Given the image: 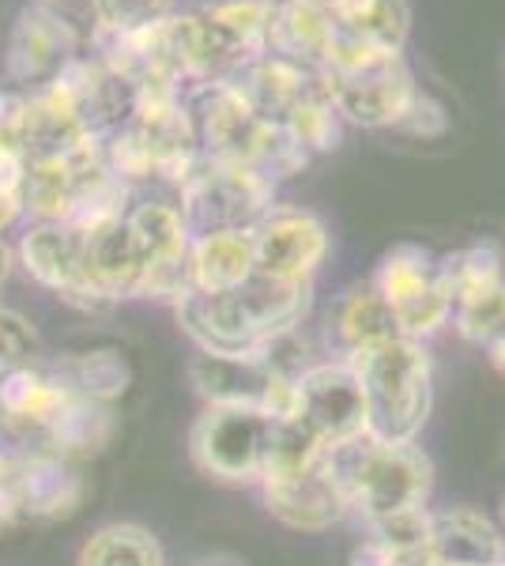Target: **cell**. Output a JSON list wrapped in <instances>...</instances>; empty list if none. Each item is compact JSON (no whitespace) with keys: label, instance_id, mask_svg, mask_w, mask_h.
Segmentation results:
<instances>
[{"label":"cell","instance_id":"1","mask_svg":"<svg viewBox=\"0 0 505 566\" xmlns=\"http://www.w3.org/2000/svg\"><path fill=\"white\" fill-rule=\"evenodd\" d=\"M309 310V283L250 276L234 291H192L178 303L181 328L215 355H253L275 333L298 328Z\"/></svg>","mask_w":505,"mask_h":566},{"label":"cell","instance_id":"2","mask_svg":"<svg viewBox=\"0 0 505 566\" xmlns=\"http://www.w3.org/2000/svg\"><path fill=\"white\" fill-rule=\"evenodd\" d=\"M272 0H211L178 8L162 31L186 91L227 84L269 53Z\"/></svg>","mask_w":505,"mask_h":566},{"label":"cell","instance_id":"3","mask_svg":"<svg viewBox=\"0 0 505 566\" xmlns=\"http://www.w3.org/2000/svg\"><path fill=\"white\" fill-rule=\"evenodd\" d=\"M189 109L197 122L200 151L211 159L238 163L280 181L298 175L309 155L291 140V133L272 117H261L231 84H211L189 91Z\"/></svg>","mask_w":505,"mask_h":566},{"label":"cell","instance_id":"4","mask_svg":"<svg viewBox=\"0 0 505 566\" xmlns=\"http://www.w3.org/2000/svg\"><path fill=\"white\" fill-rule=\"evenodd\" d=\"M320 80L344 125H358V129H400L419 98V84L403 53L370 50L344 34L328 65L320 69Z\"/></svg>","mask_w":505,"mask_h":566},{"label":"cell","instance_id":"5","mask_svg":"<svg viewBox=\"0 0 505 566\" xmlns=\"http://www.w3.org/2000/svg\"><path fill=\"white\" fill-rule=\"evenodd\" d=\"M366 392L370 434L385 442H415L430 412V355L419 340L389 336L347 355Z\"/></svg>","mask_w":505,"mask_h":566},{"label":"cell","instance_id":"6","mask_svg":"<svg viewBox=\"0 0 505 566\" xmlns=\"http://www.w3.org/2000/svg\"><path fill=\"white\" fill-rule=\"evenodd\" d=\"M333 464L351 510L366 522L415 510L430 495V461L415 450V442H385L366 434L344 450H333Z\"/></svg>","mask_w":505,"mask_h":566},{"label":"cell","instance_id":"7","mask_svg":"<svg viewBox=\"0 0 505 566\" xmlns=\"http://www.w3.org/2000/svg\"><path fill=\"white\" fill-rule=\"evenodd\" d=\"M178 208L192 234L204 231H253L261 216L275 208V181L238 163L200 159L178 181Z\"/></svg>","mask_w":505,"mask_h":566},{"label":"cell","instance_id":"8","mask_svg":"<svg viewBox=\"0 0 505 566\" xmlns=\"http://www.w3.org/2000/svg\"><path fill=\"white\" fill-rule=\"evenodd\" d=\"M370 283L392 310L397 333L408 340L422 344L453 322V295L442 276V261L419 245H397L385 253Z\"/></svg>","mask_w":505,"mask_h":566},{"label":"cell","instance_id":"9","mask_svg":"<svg viewBox=\"0 0 505 566\" xmlns=\"http://www.w3.org/2000/svg\"><path fill=\"white\" fill-rule=\"evenodd\" d=\"M269 416L245 405H208L192 427V461L227 483H261Z\"/></svg>","mask_w":505,"mask_h":566},{"label":"cell","instance_id":"10","mask_svg":"<svg viewBox=\"0 0 505 566\" xmlns=\"http://www.w3.org/2000/svg\"><path fill=\"white\" fill-rule=\"evenodd\" d=\"M298 416L306 419L325 442V450H344L370 434V412H366V392L358 386L347 359L314 363L298 378Z\"/></svg>","mask_w":505,"mask_h":566},{"label":"cell","instance_id":"11","mask_svg":"<svg viewBox=\"0 0 505 566\" xmlns=\"http://www.w3.org/2000/svg\"><path fill=\"white\" fill-rule=\"evenodd\" d=\"M256 272L283 283H314L317 269L328 258V227L314 212L275 205L253 227Z\"/></svg>","mask_w":505,"mask_h":566},{"label":"cell","instance_id":"12","mask_svg":"<svg viewBox=\"0 0 505 566\" xmlns=\"http://www.w3.org/2000/svg\"><path fill=\"white\" fill-rule=\"evenodd\" d=\"M80 57V31L72 20H64L57 8L31 4L20 12L8 39V76L27 87H45Z\"/></svg>","mask_w":505,"mask_h":566},{"label":"cell","instance_id":"13","mask_svg":"<svg viewBox=\"0 0 505 566\" xmlns=\"http://www.w3.org/2000/svg\"><path fill=\"white\" fill-rule=\"evenodd\" d=\"M80 234H84V276L91 298L98 306L140 298L144 280H148V261H144V250L128 219H98V223L80 227Z\"/></svg>","mask_w":505,"mask_h":566},{"label":"cell","instance_id":"14","mask_svg":"<svg viewBox=\"0 0 505 566\" xmlns=\"http://www.w3.org/2000/svg\"><path fill=\"white\" fill-rule=\"evenodd\" d=\"M264 502L283 525L302 528V533H320V528H333L351 514V502L344 495V483L336 476L333 453H325L314 469L298 472L287 480H269L261 483Z\"/></svg>","mask_w":505,"mask_h":566},{"label":"cell","instance_id":"15","mask_svg":"<svg viewBox=\"0 0 505 566\" xmlns=\"http://www.w3.org/2000/svg\"><path fill=\"white\" fill-rule=\"evenodd\" d=\"M339 42L333 0H272L269 53L320 72Z\"/></svg>","mask_w":505,"mask_h":566},{"label":"cell","instance_id":"16","mask_svg":"<svg viewBox=\"0 0 505 566\" xmlns=\"http://www.w3.org/2000/svg\"><path fill=\"white\" fill-rule=\"evenodd\" d=\"M20 258L34 280L80 306H98L84 276V234L72 223H39L23 234Z\"/></svg>","mask_w":505,"mask_h":566},{"label":"cell","instance_id":"17","mask_svg":"<svg viewBox=\"0 0 505 566\" xmlns=\"http://www.w3.org/2000/svg\"><path fill=\"white\" fill-rule=\"evenodd\" d=\"M238 95L250 103L261 117H272V122L283 125V117L295 109L302 98H309L314 91L325 87L320 72L298 65V61H287L280 53H261L256 61H250L234 80H227Z\"/></svg>","mask_w":505,"mask_h":566},{"label":"cell","instance_id":"18","mask_svg":"<svg viewBox=\"0 0 505 566\" xmlns=\"http://www.w3.org/2000/svg\"><path fill=\"white\" fill-rule=\"evenodd\" d=\"M192 291H234L256 276L253 231H204L189 245Z\"/></svg>","mask_w":505,"mask_h":566},{"label":"cell","instance_id":"19","mask_svg":"<svg viewBox=\"0 0 505 566\" xmlns=\"http://www.w3.org/2000/svg\"><path fill=\"white\" fill-rule=\"evenodd\" d=\"M430 555L438 566H491L505 559V541L475 510H445L430 525Z\"/></svg>","mask_w":505,"mask_h":566},{"label":"cell","instance_id":"20","mask_svg":"<svg viewBox=\"0 0 505 566\" xmlns=\"http://www.w3.org/2000/svg\"><path fill=\"white\" fill-rule=\"evenodd\" d=\"M192 381L208 405H245L261 408L264 389L272 386V374L253 355H215L200 352L192 359Z\"/></svg>","mask_w":505,"mask_h":566},{"label":"cell","instance_id":"21","mask_svg":"<svg viewBox=\"0 0 505 566\" xmlns=\"http://www.w3.org/2000/svg\"><path fill=\"white\" fill-rule=\"evenodd\" d=\"M333 15L344 39L362 42L370 50L403 53L411 34L408 0H333Z\"/></svg>","mask_w":505,"mask_h":566},{"label":"cell","instance_id":"22","mask_svg":"<svg viewBox=\"0 0 505 566\" xmlns=\"http://www.w3.org/2000/svg\"><path fill=\"white\" fill-rule=\"evenodd\" d=\"M333 333H336V348L339 355H351L358 348H370L378 340H389L397 333L392 322V310L385 306V298L374 291V283H358L347 291L333 310Z\"/></svg>","mask_w":505,"mask_h":566},{"label":"cell","instance_id":"23","mask_svg":"<svg viewBox=\"0 0 505 566\" xmlns=\"http://www.w3.org/2000/svg\"><path fill=\"white\" fill-rule=\"evenodd\" d=\"M178 12V0H87L91 39L114 42L159 27Z\"/></svg>","mask_w":505,"mask_h":566},{"label":"cell","instance_id":"24","mask_svg":"<svg viewBox=\"0 0 505 566\" xmlns=\"http://www.w3.org/2000/svg\"><path fill=\"white\" fill-rule=\"evenodd\" d=\"M80 566H167V559L148 528L106 525L84 544Z\"/></svg>","mask_w":505,"mask_h":566},{"label":"cell","instance_id":"25","mask_svg":"<svg viewBox=\"0 0 505 566\" xmlns=\"http://www.w3.org/2000/svg\"><path fill=\"white\" fill-rule=\"evenodd\" d=\"M442 276L449 283V295H453V306H456V303H464V298L483 295V291L505 283V258L498 253V245H491V242L467 245V250L442 261Z\"/></svg>","mask_w":505,"mask_h":566},{"label":"cell","instance_id":"26","mask_svg":"<svg viewBox=\"0 0 505 566\" xmlns=\"http://www.w3.org/2000/svg\"><path fill=\"white\" fill-rule=\"evenodd\" d=\"M283 129L291 133V140L306 155H320V151H333L339 144V136H344V117L336 114L328 91L320 87L283 117Z\"/></svg>","mask_w":505,"mask_h":566},{"label":"cell","instance_id":"27","mask_svg":"<svg viewBox=\"0 0 505 566\" xmlns=\"http://www.w3.org/2000/svg\"><path fill=\"white\" fill-rule=\"evenodd\" d=\"M453 325L467 344H486V348H491V344L505 333V283L483 291V295L464 298V303H456Z\"/></svg>","mask_w":505,"mask_h":566},{"label":"cell","instance_id":"28","mask_svg":"<svg viewBox=\"0 0 505 566\" xmlns=\"http://www.w3.org/2000/svg\"><path fill=\"white\" fill-rule=\"evenodd\" d=\"M34 348H39L34 328L27 325L20 314L0 310V359L20 363V359H27V355H34Z\"/></svg>","mask_w":505,"mask_h":566},{"label":"cell","instance_id":"29","mask_svg":"<svg viewBox=\"0 0 505 566\" xmlns=\"http://www.w3.org/2000/svg\"><path fill=\"white\" fill-rule=\"evenodd\" d=\"M449 125L445 117V106L434 103V98L427 95V91H419L415 106L408 109V117H403V125L397 133H411V136H442Z\"/></svg>","mask_w":505,"mask_h":566},{"label":"cell","instance_id":"30","mask_svg":"<svg viewBox=\"0 0 505 566\" xmlns=\"http://www.w3.org/2000/svg\"><path fill=\"white\" fill-rule=\"evenodd\" d=\"M23 178H27V159L12 148H0V189H12L23 193Z\"/></svg>","mask_w":505,"mask_h":566},{"label":"cell","instance_id":"31","mask_svg":"<svg viewBox=\"0 0 505 566\" xmlns=\"http://www.w3.org/2000/svg\"><path fill=\"white\" fill-rule=\"evenodd\" d=\"M20 216H23V193L0 189V231H8Z\"/></svg>","mask_w":505,"mask_h":566},{"label":"cell","instance_id":"32","mask_svg":"<svg viewBox=\"0 0 505 566\" xmlns=\"http://www.w3.org/2000/svg\"><path fill=\"white\" fill-rule=\"evenodd\" d=\"M8 272H12V250H8V242L0 239V283L8 280Z\"/></svg>","mask_w":505,"mask_h":566},{"label":"cell","instance_id":"33","mask_svg":"<svg viewBox=\"0 0 505 566\" xmlns=\"http://www.w3.org/2000/svg\"><path fill=\"white\" fill-rule=\"evenodd\" d=\"M491 359H494V367H498V370L505 374V333L491 344Z\"/></svg>","mask_w":505,"mask_h":566}]
</instances>
